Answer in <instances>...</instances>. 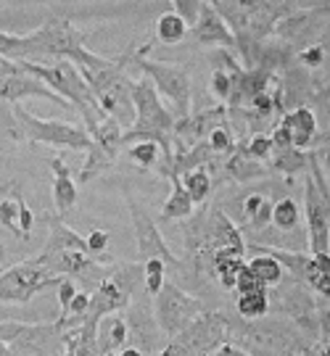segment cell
Masks as SVG:
<instances>
[{
  "instance_id": "cell-34",
  "label": "cell",
  "mask_w": 330,
  "mask_h": 356,
  "mask_svg": "<svg viewBox=\"0 0 330 356\" xmlns=\"http://www.w3.org/2000/svg\"><path fill=\"white\" fill-rule=\"evenodd\" d=\"M246 153L256 159V161H262V159H272V151H275V145H272V138L269 135H254L249 145H243Z\"/></svg>"
},
{
  "instance_id": "cell-24",
  "label": "cell",
  "mask_w": 330,
  "mask_h": 356,
  "mask_svg": "<svg viewBox=\"0 0 330 356\" xmlns=\"http://www.w3.org/2000/svg\"><path fill=\"white\" fill-rule=\"evenodd\" d=\"M275 159H272V169L283 172L285 177L291 179L299 172H304L306 166V153L301 148H275Z\"/></svg>"
},
{
  "instance_id": "cell-27",
  "label": "cell",
  "mask_w": 330,
  "mask_h": 356,
  "mask_svg": "<svg viewBox=\"0 0 330 356\" xmlns=\"http://www.w3.org/2000/svg\"><path fill=\"white\" fill-rule=\"evenodd\" d=\"M166 282V264L162 259H148L143 261V288H146V296H156L162 291V285Z\"/></svg>"
},
{
  "instance_id": "cell-33",
  "label": "cell",
  "mask_w": 330,
  "mask_h": 356,
  "mask_svg": "<svg viewBox=\"0 0 330 356\" xmlns=\"http://www.w3.org/2000/svg\"><path fill=\"white\" fill-rule=\"evenodd\" d=\"M209 90H212V95L217 101H230V95H233V74L225 72V69H217L212 79H209Z\"/></svg>"
},
{
  "instance_id": "cell-48",
  "label": "cell",
  "mask_w": 330,
  "mask_h": 356,
  "mask_svg": "<svg viewBox=\"0 0 330 356\" xmlns=\"http://www.w3.org/2000/svg\"><path fill=\"white\" fill-rule=\"evenodd\" d=\"M230 356H249V354H243V351H238V348H233V354Z\"/></svg>"
},
{
  "instance_id": "cell-47",
  "label": "cell",
  "mask_w": 330,
  "mask_h": 356,
  "mask_svg": "<svg viewBox=\"0 0 330 356\" xmlns=\"http://www.w3.org/2000/svg\"><path fill=\"white\" fill-rule=\"evenodd\" d=\"M201 3H209V6H214V8H217V6L222 3V0H201Z\"/></svg>"
},
{
  "instance_id": "cell-3",
  "label": "cell",
  "mask_w": 330,
  "mask_h": 356,
  "mask_svg": "<svg viewBox=\"0 0 330 356\" xmlns=\"http://www.w3.org/2000/svg\"><path fill=\"white\" fill-rule=\"evenodd\" d=\"M230 335H233V325L225 314L201 312L185 330H180L169 341V348L178 356H203L209 351H217L219 346L230 343Z\"/></svg>"
},
{
  "instance_id": "cell-8",
  "label": "cell",
  "mask_w": 330,
  "mask_h": 356,
  "mask_svg": "<svg viewBox=\"0 0 330 356\" xmlns=\"http://www.w3.org/2000/svg\"><path fill=\"white\" fill-rule=\"evenodd\" d=\"M129 206V216H132V227H135V241H138V259L140 264L143 261H148V259H162L169 267H180L178 256L169 251V245H166L164 235L159 232L156 227V222H153V216L143 209V206L135 201V198H129L127 201Z\"/></svg>"
},
{
  "instance_id": "cell-37",
  "label": "cell",
  "mask_w": 330,
  "mask_h": 356,
  "mask_svg": "<svg viewBox=\"0 0 330 356\" xmlns=\"http://www.w3.org/2000/svg\"><path fill=\"white\" fill-rule=\"evenodd\" d=\"M299 61L309 69H317L320 64H325V48L322 45H312V48H306L301 56H299Z\"/></svg>"
},
{
  "instance_id": "cell-36",
  "label": "cell",
  "mask_w": 330,
  "mask_h": 356,
  "mask_svg": "<svg viewBox=\"0 0 330 356\" xmlns=\"http://www.w3.org/2000/svg\"><path fill=\"white\" fill-rule=\"evenodd\" d=\"M256 288H265L262 282L254 277V272L243 264L241 272H238V277H235V288L233 291H238V293H249V291H256Z\"/></svg>"
},
{
  "instance_id": "cell-31",
  "label": "cell",
  "mask_w": 330,
  "mask_h": 356,
  "mask_svg": "<svg viewBox=\"0 0 330 356\" xmlns=\"http://www.w3.org/2000/svg\"><path fill=\"white\" fill-rule=\"evenodd\" d=\"M0 56L11 58V61H24V38L11 35V32H0Z\"/></svg>"
},
{
  "instance_id": "cell-6",
  "label": "cell",
  "mask_w": 330,
  "mask_h": 356,
  "mask_svg": "<svg viewBox=\"0 0 330 356\" xmlns=\"http://www.w3.org/2000/svg\"><path fill=\"white\" fill-rule=\"evenodd\" d=\"M201 301L178 288L175 282H164L162 291L153 296V317L159 330L175 338L180 330H185L193 319L201 314Z\"/></svg>"
},
{
  "instance_id": "cell-15",
  "label": "cell",
  "mask_w": 330,
  "mask_h": 356,
  "mask_svg": "<svg viewBox=\"0 0 330 356\" xmlns=\"http://www.w3.org/2000/svg\"><path fill=\"white\" fill-rule=\"evenodd\" d=\"M280 124L288 129L293 148H301V151H304L306 145L317 138V116L312 114V108H306V106L291 108L288 114L283 116Z\"/></svg>"
},
{
  "instance_id": "cell-46",
  "label": "cell",
  "mask_w": 330,
  "mask_h": 356,
  "mask_svg": "<svg viewBox=\"0 0 330 356\" xmlns=\"http://www.w3.org/2000/svg\"><path fill=\"white\" fill-rule=\"evenodd\" d=\"M159 356H178V354H175V351H172V348L166 346V348H162V354H159Z\"/></svg>"
},
{
  "instance_id": "cell-25",
  "label": "cell",
  "mask_w": 330,
  "mask_h": 356,
  "mask_svg": "<svg viewBox=\"0 0 330 356\" xmlns=\"http://www.w3.org/2000/svg\"><path fill=\"white\" fill-rule=\"evenodd\" d=\"M114 161L116 159L111 156V153H106L103 148H98V145L93 143V145H90V151H88V161H85L82 172H79V182H90L93 177L103 175V172L114 164Z\"/></svg>"
},
{
  "instance_id": "cell-44",
  "label": "cell",
  "mask_w": 330,
  "mask_h": 356,
  "mask_svg": "<svg viewBox=\"0 0 330 356\" xmlns=\"http://www.w3.org/2000/svg\"><path fill=\"white\" fill-rule=\"evenodd\" d=\"M13 188H16V179H6V182L0 185V195H6V193L13 191Z\"/></svg>"
},
{
  "instance_id": "cell-45",
  "label": "cell",
  "mask_w": 330,
  "mask_h": 356,
  "mask_svg": "<svg viewBox=\"0 0 330 356\" xmlns=\"http://www.w3.org/2000/svg\"><path fill=\"white\" fill-rule=\"evenodd\" d=\"M293 356H315V351H312V348H309V346H306L304 351H299V354H293Z\"/></svg>"
},
{
  "instance_id": "cell-17",
  "label": "cell",
  "mask_w": 330,
  "mask_h": 356,
  "mask_svg": "<svg viewBox=\"0 0 330 356\" xmlns=\"http://www.w3.org/2000/svg\"><path fill=\"white\" fill-rule=\"evenodd\" d=\"M95 343H98V356L106 354V351H114V348L127 346V322H125V317L119 312L109 314V317H103L98 322Z\"/></svg>"
},
{
  "instance_id": "cell-14",
  "label": "cell",
  "mask_w": 330,
  "mask_h": 356,
  "mask_svg": "<svg viewBox=\"0 0 330 356\" xmlns=\"http://www.w3.org/2000/svg\"><path fill=\"white\" fill-rule=\"evenodd\" d=\"M51 169H53V204H56L58 216H64V214H69L77 204L74 177H72V169L64 164L61 156H53Z\"/></svg>"
},
{
  "instance_id": "cell-49",
  "label": "cell",
  "mask_w": 330,
  "mask_h": 356,
  "mask_svg": "<svg viewBox=\"0 0 330 356\" xmlns=\"http://www.w3.org/2000/svg\"><path fill=\"white\" fill-rule=\"evenodd\" d=\"M101 356H116L114 351H106V354H101Z\"/></svg>"
},
{
  "instance_id": "cell-20",
  "label": "cell",
  "mask_w": 330,
  "mask_h": 356,
  "mask_svg": "<svg viewBox=\"0 0 330 356\" xmlns=\"http://www.w3.org/2000/svg\"><path fill=\"white\" fill-rule=\"evenodd\" d=\"M246 267L254 272V277L262 285H278L283 280V264H280L275 256L262 254V251H254V259L246 261Z\"/></svg>"
},
{
  "instance_id": "cell-2",
  "label": "cell",
  "mask_w": 330,
  "mask_h": 356,
  "mask_svg": "<svg viewBox=\"0 0 330 356\" xmlns=\"http://www.w3.org/2000/svg\"><path fill=\"white\" fill-rule=\"evenodd\" d=\"M238 341L249 356H293L306 348L304 332L283 322V317L251 319V325L238 332Z\"/></svg>"
},
{
  "instance_id": "cell-16",
  "label": "cell",
  "mask_w": 330,
  "mask_h": 356,
  "mask_svg": "<svg viewBox=\"0 0 330 356\" xmlns=\"http://www.w3.org/2000/svg\"><path fill=\"white\" fill-rule=\"evenodd\" d=\"M48 225H51L48 241H45V248L40 251V256H53L58 251H82V254H88V241L82 235H77L69 225H64L61 216H51Z\"/></svg>"
},
{
  "instance_id": "cell-11",
  "label": "cell",
  "mask_w": 330,
  "mask_h": 356,
  "mask_svg": "<svg viewBox=\"0 0 330 356\" xmlns=\"http://www.w3.org/2000/svg\"><path fill=\"white\" fill-rule=\"evenodd\" d=\"M127 346H135L143 354H153L156 346H159V325H156V317L148 309V304H140V301H129L127 306Z\"/></svg>"
},
{
  "instance_id": "cell-41",
  "label": "cell",
  "mask_w": 330,
  "mask_h": 356,
  "mask_svg": "<svg viewBox=\"0 0 330 356\" xmlns=\"http://www.w3.org/2000/svg\"><path fill=\"white\" fill-rule=\"evenodd\" d=\"M309 288H315V291H317L320 296L330 298V272H320L317 277L309 282Z\"/></svg>"
},
{
  "instance_id": "cell-38",
  "label": "cell",
  "mask_w": 330,
  "mask_h": 356,
  "mask_svg": "<svg viewBox=\"0 0 330 356\" xmlns=\"http://www.w3.org/2000/svg\"><path fill=\"white\" fill-rule=\"evenodd\" d=\"M85 241H88V254H103L106 245H109V232L106 229H93Z\"/></svg>"
},
{
  "instance_id": "cell-30",
  "label": "cell",
  "mask_w": 330,
  "mask_h": 356,
  "mask_svg": "<svg viewBox=\"0 0 330 356\" xmlns=\"http://www.w3.org/2000/svg\"><path fill=\"white\" fill-rule=\"evenodd\" d=\"M203 140L209 143V148L214 151V156H225V153H233V148H235V138H233V132H230L225 124H219V127H214Z\"/></svg>"
},
{
  "instance_id": "cell-32",
  "label": "cell",
  "mask_w": 330,
  "mask_h": 356,
  "mask_svg": "<svg viewBox=\"0 0 330 356\" xmlns=\"http://www.w3.org/2000/svg\"><path fill=\"white\" fill-rule=\"evenodd\" d=\"M0 225L11 229L16 238H22V229H19V198L0 201Z\"/></svg>"
},
{
  "instance_id": "cell-26",
  "label": "cell",
  "mask_w": 330,
  "mask_h": 356,
  "mask_svg": "<svg viewBox=\"0 0 330 356\" xmlns=\"http://www.w3.org/2000/svg\"><path fill=\"white\" fill-rule=\"evenodd\" d=\"M243 216H246V222L251 227H265L272 219V204L267 201L265 195H249L246 204H243Z\"/></svg>"
},
{
  "instance_id": "cell-29",
  "label": "cell",
  "mask_w": 330,
  "mask_h": 356,
  "mask_svg": "<svg viewBox=\"0 0 330 356\" xmlns=\"http://www.w3.org/2000/svg\"><path fill=\"white\" fill-rule=\"evenodd\" d=\"M269 222L278 229H283V232H288V229L296 227V225H299V206H296V201L283 198L278 204H272V219H269Z\"/></svg>"
},
{
  "instance_id": "cell-9",
  "label": "cell",
  "mask_w": 330,
  "mask_h": 356,
  "mask_svg": "<svg viewBox=\"0 0 330 356\" xmlns=\"http://www.w3.org/2000/svg\"><path fill=\"white\" fill-rule=\"evenodd\" d=\"M11 356H58L64 351V330L56 322L24 325L8 343Z\"/></svg>"
},
{
  "instance_id": "cell-42",
  "label": "cell",
  "mask_w": 330,
  "mask_h": 356,
  "mask_svg": "<svg viewBox=\"0 0 330 356\" xmlns=\"http://www.w3.org/2000/svg\"><path fill=\"white\" fill-rule=\"evenodd\" d=\"M16 74H24V69L19 61H11V58H3L0 56V76H16Z\"/></svg>"
},
{
  "instance_id": "cell-10",
  "label": "cell",
  "mask_w": 330,
  "mask_h": 356,
  "mask_svg": "<svg viewBox=\"0 0 330 356\" xmlns=\"http://www.w3.org/2000/svg\"><path fill=\"white\" fill-rule=\"evenodd\" d=\"M278 309L288 319H293V325L301 332H315L320 330V309L315 304V298L306 293V285L299 280L283 285L278 293Z\"/></svg>"
},
{
  "instance_id": "cell-1",
  "label": "cell",
  "mask_w": 330,
  "mask_h": 356,
  "mask_svg": "<svg viewBox=\"0 0 330 356\" xmlns=\"http://www.w3.org/2000/svg\"><path fill=\"white\" fill-rule=\"evenodd\" d=\"M129 101H132V108H135V122L122 132V145H129V143L138 140H153L162 148V161L156 166L162 172L175 156L172 132H175L178 119L162 103V98H159V92H156L148 76H140L138 82H129Z\"/></svg>"
},
{
  "instance_id": "cell-40",
  "label": "cell",
  "mask_w": 330,
  "mask_h": 356,
  "mask_svg": "<svg viewBox=\"0 0 330 356\" xmlns=\"http://www.w3.org/2000/svg\"><path fill=\"white\" fill-rule=\"evenodd\" d=\"M74 293H77V282L69 280V277H61V282H58V304H61V312L74 298Z\"/></svg>"
},
{
  "instance_id": "cell-22",
  "label": "cell",
  "mask_w": 330,
  "mask_h": 356,
  "mask_svg": "<svg viewBox=\"0 0 330 356\" xmlns=\"http://www.w3.org/2000/svg\"><path fill=\"white\" fill-rule=\"evenodd\" d=\"M180 182H182L185 193L191 195L193 204H203V201L209 198V193H212V177H209V172H206L203 166L185 172V175L180 177Z\"/></svg>"
},
{
  "instance_id": "cell-28",
  "label": "cell",
  "mask_w": 330,
  "mask_h": 356,
  "mask_svg": "<svg viewBox=\"0 0 330 356\" xmlns=\"http://www.w3.org/2000/svg\"><path fill=\"white\" fill-rule=\"evenodd\" d=\"M129 159L143 169H156L162 161V148L153 140H138L129 145Z\"/></svg>"
},
{
  "instance_id": "cell-43",
  "label": "cell",
  "mask_w": 330,
  "mask_h": 356,
  "mask_svg": "<svg viewBox=\"0 0 330 356\" xmlns=\"http://www.w3.org/2000/svg\"><path fill=\"white\" fill-rule=\"evenodd\" d=\"M116 356H146V354H143L140 348H135V346H122V351Z\"/></svg>"
},
{
  "instance_id": "cell-18",
  "label": "cell",
  "mask_w": 330,
  "mask_h": 356,
  "mask_svg": "<svg viewBox=\"0 0 330 356\" xmlns=\"http://www.w3.org/2000/svg\"><path fill=\"white\" fill-rule=\"evenodd\" d=\"M225 172H228L233 179H238V182H251V179H256V177H265L267 166L262 164V161L251 159V156L246 153V148L241 145V148H233L228 164H225Z\"/></svg>"
},
{
  "instance_id": "cell-23",
  "label": "cell",
  "mask_w": 330,
  "mask_h": 356,
  "mask_svg": "<svg viewBox=\"0 0 330 356\" xmlns=\"http://www.w3.org/2000/svg\"><path fill=\"white\" fill-rule=\"evenodd\" d=\"M185 32H188V24H185V19L175 11H166L159 16V22H156V38L166 42V45H175L180 40L185 38Z\"/></svg>"
},
{
  "instance_id": "cell-50",
  "label": "cell",
  "mask_w": 330,
  "mask_h": 356,
  "mask_svg": "<svg viewBox=\"0 0 330 356\" xmlns=\"http://www.w3.org/2000/svg\"><path fill=\"white\" fill-rule=\"evenodd\" d=\"M0 272H3V264H0Z\"/></svg>"
},
{
  "instance_id": "cell-12",
  "label": "cell",
  "mask_w": 330,
  "mask_h": 356,
  "mask_svg": "<svg viewBox=\"0 0 330 356\" xmlns=\"http://www.w3.org/2000/svg\"><path fill=\"white\" fill-rule=\"evenodd\" d=\"M24 98H45L58 106H72L69 101H64L61 95H56L48 85H42L40 79H35L32 74H16V76H0V101L8 103H22Z\"/></svg>"
},
{
  "instance_id": "cell-19",
  "label": "cell",
  "mask_w": 330,
  "mask_h": 356,
  "mask_svg": "<svg viewBox=\"0 0 330 356\" xmlns=\"http://www.w3.org/2000/svg\"><path fill=\"white\" fill-rule=\"evenodd\" d=\"M169 182H172V193H169L164 209H162V219H188L193 214V206L196 204L191 201V195L185 193L180 177H169Z\"/></svg>"
},
{
  "instance_id": "cell-5",
  "label": "cell",
  "mask_w": 330,
  "mask_h": 356,
  "mask_svg": "<svg viewBox=\"0 0 330 356\" xmlns=\"http://www.w3.org/2000/svg\"><path fill=\"white\" fill-rule=\"evenodd\" d=\"M143 51H148V48H143ZM140 53H135L132 61L140 66L143 74L151 79L156 92H162L164 98H169L172 108H175V119H185V116L191 114V74L178 64L151 61V58H146Z\"/></svg>"
},
{
  "instance_id": "cell-7",
  "label": "cell",
  "mask_w": 330,
  "mask_h": 356,
  "mask_svg": "<svg viewBox=\"0 0 330 356\" xmlns=\"http://www.w3.org/2000/svg\"><path fill=\"white\" fill-rule=\"evenodd\" d=\"M61 277H51L38 259L19 261L16 267L0 272V301L3 304H29L32 296L51 285H58Z\"/></svg>"
},
{
  "instance_id": "cell-13",
  "label": "cell",
  "mask_w": 330,
  "mask_h": 356,
  "mask_svg": "<svg viewBox=\"0 0 330 356\" xmlns=\"http://www.w3.org/2000/svg\"><path fill=\"white\" fill-rule=\"evenodd\" d=\"M193 35L198 42H206V45H222V48L235 45V35L225 22V16L219 13V8L209 6V3H201L198 19L193 24Z\"/></svg>"
},
{
  "instance_id": "cell-39",
  "label": "cell",
  "mask_w": 330,
  "mask_h": 356,
  "mask_svg": "<svg viewBox=\"0 0 330 356\" xmlns=\"http://www.w3.org/2000/svg\"><path fill=\"white\" fill-rule=\"evenodd\" d=\"M32 225H35V214H32V209L19 198V229H22V238H29V232H32Z\"/></svg>"
},
{
  "instance_id": "cell-4",
  "label": "cell",
  "mask_w": 330,
  "mask_h": 356,
  "mask_svg": "<svg viewBox=\"0 0 330 356\" xmlns=\"http://www.w3.org/2000/svg\"><path fill=\"white\" fill-rule=\"evenodd\" d=\"M13 119L22 127V135L32 143H48L58 148H72V151H90V135L82 127H74L69 122H56V119H40L29 114L22 103H13Z\"/></svg>"
},
{
  "instance_id": "cell-35",
  "label": "cell",
  "mask_w": 330,
  "mask_h": 356,
  "mask_svg": "<svg viewBox=\"0 0 330 356\" xmlns=\"http://www.w3.org/2000/svg\"><path fill=\"white\" fill-rule=\"evenodd\" d=\"M175 6V13H180L185 19V24L193 26L196 19H198V8H201V0H172Z\"/></svg>"
},
{
  "instance_id": "cell-21",
  "label": "cell",
  "mask_w": 330,
  "mask_h": 356,
  "mask_svg": "<svg viewBox=\"0 0 330 356\" xmlns=\"http://www.w3.org/2000/svg\"><path fill=\"white\" fill-rule=\"evenodd\" d=\"M238 314L243 319H262L267 317V312H269V296H267L265 288H256V291H249V293H238Z\"/></svg>"
}]
</instances>
